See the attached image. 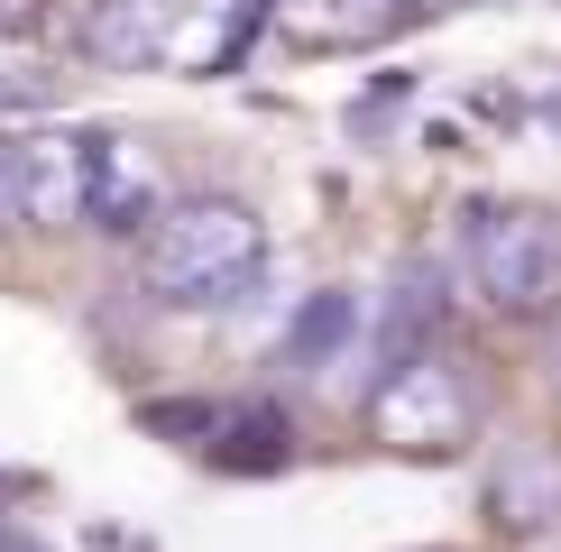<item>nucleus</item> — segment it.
Segmentation results:
<instances>
[{"mask_svg": "<svg viewBox=\"0 0 561 552\" xmlns=\"http://www.w3.org/2000/svg\"><path fill=\"white\" fill-rule=\"evenodd\" d=\"M19 10H28V0H0V19H19Z\"/></svg>", "mask_w": 561, "mask_h": 552, "instance_id": "ddd939ff", "label": "nucleus"}, {"mask_svg": "<svg viewBox=\"0 0 561 552\" xmlns=\"http://www.w3.org/2000/svg\"><path fill=\"white\" fill-rule=\"evenodd\" d=\"M405 10H451V0H405Z\"/></svg>", "mask_w": 561, "mask_h": 552, "instance_id": "f8f14e48", "label": "nucleus"}, {"mask_svg": "<svg viewBox=\"0 0 561 552\" xmlns=\"http://www.w3.org/2000/svg\"><path fill=\"white\" fill-rule=\"evenodd\" d=\"M19 221L37 230H65V221H92V138H19Z\"/></svg>", "mask_w": 561, "mask_h": 552, "instance_id": "20e7f679", "label": "nucleus"}, {"mask_svg": "<svg viewBox=\"0 0 561 552\" xmlns=\"http://www.w3.org/2000/svg\"><path fill=\"white\" fill-rule=\"evenodd\" d=\"M175 10L184 0H92V56H111V65H148V56H167L175 46Z\"/></svg>", "mask_w": 561, "mask_h": 552, "instance_id": "423d86ee", "label": "nucleus"}, {"mask_svg": "<svg viewBox=\"0 0 561 552\" xmlns=\"http://www.w3.org/2000/svg\"><path fill=\"white\" fill-rule=\"evenodd\" d=\"M19 221V138H0V230Z\"/></svg>", "mask_w": 561, "mask_h": 552, "instance_id": "1a4fd4ad", "label": "nucleus"}, {"mask_svg": "<svg viewBox=\"0 0 561 552\" xmlns=\"http://www.w3.org/2000/svg\"><path fill=\"white\" fill-rule=\"evenodd\" d=\"M167 212V175L138 138H92V221L102 230H138Z\"/></svg>", "mask_w": 561, "mask_h": 552, "instance_id": "39448f33", "label": "nucleus"}, {"mask_svg": "<svg viewBox=\"0 0 561 552\" xmlns=\"http://www.w3.org/2000/svg\"><path fill=\"white\" fill-rule=\"evenodd\" d=\"M460 258H470L479 304L525 313V322L561 313V221L552 212H534V203H488V212H470Z\"/></svg>", "mask_w": 561, "mask_h": 552, "instance_id": "f03ea898", "label": "nucleus"}, {"mask_svg": "<svg viewBox=\"0 0 561 552\" xmlns=\"http://www.w3.org/2000/svg\"><path fill=\"white\" fill-rule=\"evenodd\" d=\"M552 378H561V313H552Z\"/></svg>", "mask_w": 561, "mask_h": 552, "instance_id": "9b49d317", "label": "nucleus"}, {"mask_svg": "<svg viewBox=\"0 0 561 552\" xmlns=\"http://www.w3.org/2000/svg\"><path fill=\"white\" fill-rule=\"evenodd\" d=\"M276 19L304 46H359V37H387L405 19V0H276Z\"/></svg>", "mask_w": 561, "mask_h": 552, "instance_id": "0eeeda50", "label": "nucleus"}, {"mask_svg": "<svg viewBox=\"0 0 561 552\" xmlns=\"http://www.w3.org/2000/svg\"><path fill=\"white\" fill-rule=\"evenodd\" d=\"M259 258H267V230L230 194L167 203V212L148 221V249H138V267H148V286L167 295V304H230V295L259 276Z\"/></svg>", "mask_w": 561, "mask_h": 552, "instance_id": "f257e3e1", "label": "nucleus"}, {"mask_svg": "<svg viewBox=\"0 0 561 552\" xmlns=\"http://www.w3.org/2000/svg\"><path fill=\"white\" fill-rule=\"evenodd\" d=\"M497 516H506V525H552V516H561V451H543V442L506 451V470H497Z\"/></svg>", "mask_w": 561, "mask_h": 552, "instance_id": "6e6552de", "label": "nucleus"}, {"mask_svg": "<svg viewBox=\"0 0 561 552\" xmlns=\"http://www.w3.org/2000/svg\"><path fill=\"white\" fill-rule=\"evenodd\" d=\"M194 10H203V19H213V28L230 37V28H249V19H259V0H194Z\"/></svg>", "mask_w": 561, "mask_h": 552, "instance_id": "9d476101", "label": "nucleus"}, {"mask_svg": "<svg viewBox=\"0 0 561 552\" xmlns=\"http://www.w3.org/2000/svg\"><path fill=\"white\" fill-rule=\"evenodd\" d=\"M368 424H378L387 442H405V451H451V442H470V424H479V387H470V368H451L433 350H405L387 368V387L368 396Z\"/></svg>", "mask_w": 561, "mask_h": 552, "instance_id": "7ed1b4c3", "label": "nucleus"}]
</instances>
